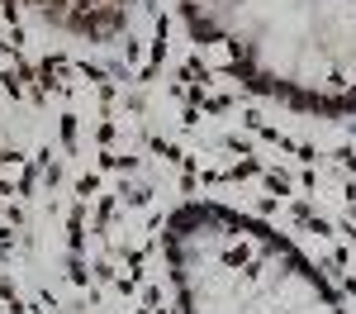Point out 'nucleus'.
<instances>
[{
    "instance_id": "1",
    "label": "nucleus",
    "mask_w": 356,
    "mask_h": 314,
    "mask_svg": "<svg viewBox=\"0 0 356 314\" xmlns=\"http://www.w3.org/2000/svg\"><path fill=\"white\" fill-rule=\"evenodd\" d=\"M191 38L257 95L304 114L356 110V0H176Z\"/></svg>"
},
{
    "instance_id": "2",
    "label": "nucleus",
    "mask_w": 356,
    "mask_h": 314,
    "mask_svg": "<svg viewBox=\"0 0 356 314\" xmlns=\"http://www.w3.org/2000/svg\"><path fill=\"white\" fill-rule=\"evenodd\" d=\"M181 314H347L309 257L228 205H186L166 224Z\"/></svg>"
},
{
    "instance_id": "3",
    "label": "nucleus",
    "mask_w": 356,
    "mask_h": 314,
    "mask_svg": "<svg viewBox=\"0 0 356 314\" xmlns=\"http://www.w3.org/2000/svg\"><path fill=\"white\" fill-rule=\"evenodd\" d=\"M53 24L72 29V33H110L124 19V0H33Z\"/></svg>"
}]
</instances>
